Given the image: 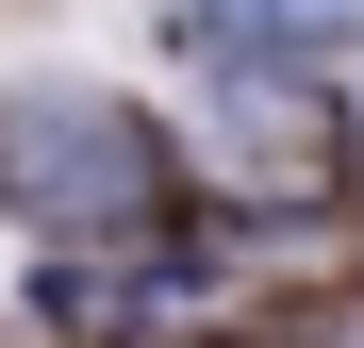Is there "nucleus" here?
I'll return each instance as SVG.
<instances>
[{"label":"nucleus","mask_w":364,"mask_h":348,"mask_svg":"<svg viewBox=\"0 0 364 348\" xmlns=\"http://www.w3.org/2000/svg\"><path fill=\"white\" fill-rule=\"evenodd\" d=\"M17 199L33 216H133L149 199V133L100 116V100H33L17 116Z\"/></svg>","instance_id":"obj_1"},{"label":"nucleus","mask_w":364,"mask_h":348,"mask_svg":"<svg viewBox=\"0 0 364 348\" xmlns=\"http://www.w3.org/2000/svg\"><path fill=\"white\" fill-rule=\"evenodd\" d=\"M348 33H364V0H166V50H199V67H298Z\"/></svg>","instance_id":"obj_2"}]
</instances>
